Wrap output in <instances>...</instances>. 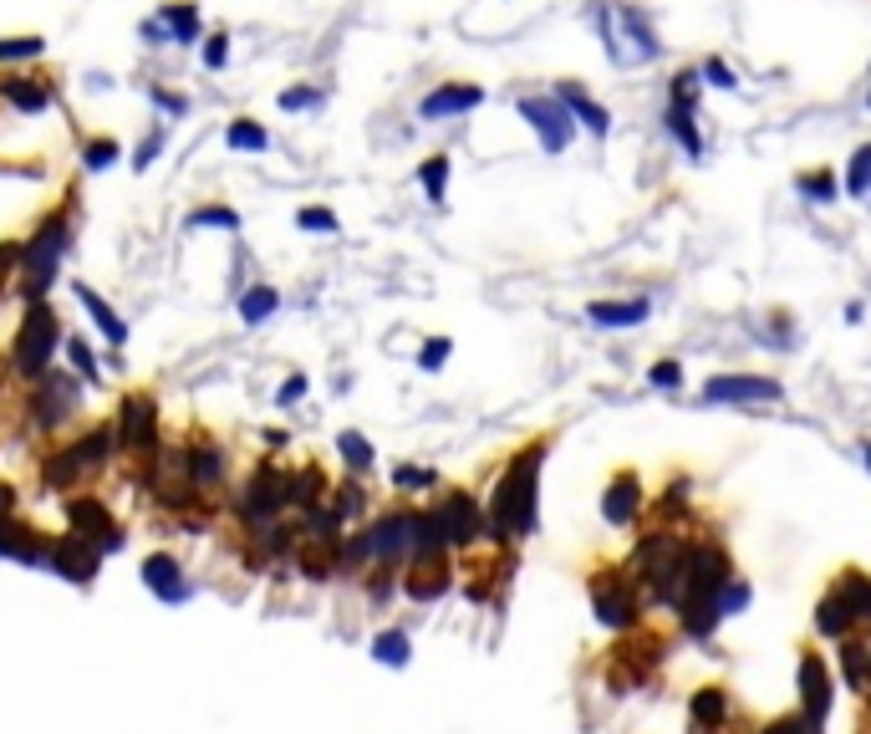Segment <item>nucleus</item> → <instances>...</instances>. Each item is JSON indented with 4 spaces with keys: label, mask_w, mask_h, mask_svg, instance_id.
<instances>
[{
    "label": "nucleus",
    "mask_w": 871,
    "mask_h": 734,
    "mask_svg": "<svg viewBox=\"0 0 871 734\" xmlns=\"http://www.w3.org/2000/svg\"><path fill=\"white\" fill-rule=\"evenodd\" d=\"M541 459H545V444H530L525 455L500 475L495 500H489V525H485L489 535L510 541V535L535 531V469H541Z\"/></svg>",
    "instance_id": "nucleus-1"
},
{
    "label": "nucleus",
    "mask_w": 871,
    "mask_h": 734,
    "mask_svg": "<svg viewBox=\"0 0 871 734\" xmlns=\"http://www.w3.org/2000/svg\"><path fill=\"white\" fill-rule=\"evenodd\" d=\"M56 327H62V321H56V311L41 307V301L26 311V321L15 327V368H21L26 377H41V368L52 362Z\"/></svg>",
    "instance_id": "nucleus-2"
},
{
    "label": "nucleus",
    "mask_w": 871,
    "mask_h": 734,
    "mask_svg": "<svg viewBox=\"0 0 871 734\" xmlns=\"http://www.w3.org/2000/svg\"><path fill=\"white\" fill-rule=\"evenodd\" d=\"M62 255H66V220H46L36 241H31L26 251H21V266L31 270V280H26V296H31V301H41V296H46V286H52V276H56V266H62Z\"/></svg>",
    "instance_id": "nucleus-3"
},
{
    "label": "nucleus",
    "mask_w": 871,
    "mask_h": 734,
    "mask_svg": "<svg viewBox=\"0 0 871 734\" xmlns=\"http://www.w3.org/2000/svg\"><path fill=\"white\" fill-rule=\"evenodd\" d=\"M66 521H72V535H82L87 546H97V551H118L123 546L118 521L107 515V506H103V500H93V494L72 500V506H66Z\"/></svg>",
    "instance_id": "nucleus-4"
},
{
    "label": "nucleus",
    "mask_w": 871,
    "mask_h": 734,
    "mask_svg": "<svg viewBox=\"0 0 871 734\" xmlns=\"http://www.w3.org/2000/svg\"><path fill=\"white\" fill-rule=\"evenodd\" d=\"M520 118L541 134V143L551 148V153H561V148L571 143V134H576V123H571V113L555 97H520Z\"/></svg>",
    "instance_id": "nucleus-5"
},
{
    "label": "nucleus",
    "mask_w": 871,
    "mask_h": 734,
    "mask_svg": "<svg viewBox=\"0 0 871 734\" xmlns=\"http://www.w3.org/2000/svg\"><path fill=\"white\" fill-rule=\"evenodd\" d=\"M46 566H52L56 576H66V582H93V576L103 572V551L87 546L82 535H62V541L46 546Z\"/></svg>",
    "instance_id": "nucleus-6"
},
{
    "label": "nucleus",
    "mask_w": 871,
    "mask_h": 734,
    "mask_svg": "<svg viewBox=\"0 0 871 734\" xmlns=\"http://www.w3.org/2000/svg\"><path fill=\"white\" fill-rule=\"evenodd\" d=\"M779 383L775 377H750V373H724L703 383V403H775Z\"/></svg>",
    "instance_id": "nucleus-7"
},
{
    "label": "nucleus",
    "mask_w": 871,
    "mask_h": 734,
    "mask_svg": "<svg viewBox=\"0 0 871 734\" xmlns=\"http://www.w3.org/2000/svg\"><path fill=\"white\" fill-rule=\"evenodd\" d=\"M362 535H368V556L393 566V561L413 546V515H408V510H387L383 521H372Z\"/></svg>",
    "instance_id": "nucleus-8"
},
{
    "label": "nucleus",
    "mask_w": 871,
    "mask_h": 734,
    "mask_svg": "<svg viewBox=\"0 0 871 734\" xmlns=\"http://www.w3.org/2000/svg\"><path fill=\"white\" fill-rule=\"evenodd\" d=\"M240 506H245V521H265V525H270V515L286 510V475H276V469H255L251 480H245Z\"/></svg>",
    "instance_id": "nucleus-9"
},
{
    "label": "nucleus",
    "mask_w": 871,
    "mask_h": 734,
    "mask_svg": "<svg viewBox=\"0 0 871 734\" xmlns=\"http://www.w3.org/2000/svg\"><path fill=\"white\" fill-rule=\"evenodd\" d=\"M153 428H159V408H153V398L148 393H128L123 398V449H144V455H153Z\"/></svg>",
    "instance_id": "nucleus-10"
},
{
    "label": "nucleus",
    "mask_w": 871,
    "mask_h": 734,
    "mask_svg": "<svg viewBox=\"0 0 871 734\" xmlns=\"http://www.w3.org/2000/svg\"><path fill=\"white\" fill-rule=\"evenodd\" d=\"M434 521H438V531H444V546H469V541L485 531L479 506L469 500V494H449V500L434 510Z\"/></svg>",
    "instance_id": "nucleus-11"
},
{
    "label": "nucleus",
    "mask_w": 871,
    "mask_h": 734,
    "mask_svg": "<svg viewBox=\"0 0 871 734\" xmlns=\"http://www.w3.org/2000/svg\"><path fill=\"white\" fill-rule=\"evenodd\" d=\"M800 694H806V730L820 734L826 709H831V679H826V663L816 653L800 658Z\"/></svg>",
    "instance_id": "nucleus-12"
},
{
    "label": "nucleus",
    "mask_w": 871,
    "mask_h": 734,
    "mask_svg": "<svg viewBox=\"0 0 871 734\" xmlns=\"http://www.w3.org/2000/svg\"><path fill=\"white\" fill-rule=\"evenodd\" d=\"M144 36L153 41V46H169V41H194L199 36V11L189 6V0H179V6H163V11L144 26Z\"/></svg>",
    "instance_id": "nucleus-13"
},
{
    "label": "nucleus",
    "mask_w": 871,
    "mask_h": 734,
    "mask_svg": "<svg viewBox=\"0 0 871 734\" xmlns=\"http://www.w3.org/2000/svg\"><path fill=\"white\" fill-rule=\"evenodd\" d=\"M144 582H148V592L159 602H169V607L189 602V582H184V572H179V561L163 556V551H153V556L144 561Z\"/></svg>",
    "instance_id": "nucleus-14"
},
{
    "label": "nucleus",
    "mask_w": 871,
    "mask_h": 734,
    "mask_svg": "<svg viewBox=\"0 0 871 734\" xmlns=\"http://www.w3.org/2000/svg\"><path fill=\"white\" fill-rule=\"evenodd\" d=\"M485 103V93H479L475 82H449V87H434V93L418 103V118H454V113H469V107Z\"/></svg>",
    "instance_id": "nucleus-15"
},
{
    "label": "nucleus",
    "mask_w": 871,
    "mask_h": 734,
    "mask_svg": "<svg viewBox=\"0 0 871 734\" xmlns=\"http://www.w3.org/2000/svg\"><path fill=\"white\" fill-rule=\"evenodd\" d=\"M555 103L566 107L571 123H581L586 134H596V138H607V134H612V113H607L602 103H592V97L581 93L576 82H561V87H555Z\"/></svg>",
    "instance_id": "nucleus-16"
},
{
    "label": "nucleus",
    "mask_w": 871,
    "mask_h": 734,
    "mask_svg": "<svg viewBox=\"0 0 871 734\" xmlns=\"http://www.w3.org/2000/svg\"><path fill=\"white\" fill-rule=\"evenodd\" d=\"M0 556L21 561V566H41V561H46V541H41L31 525L6 521V515H0Z\"/></svg>",
    "instance_id": "nucleus-17"
},
{
    "label": "nucleus",
    "mask_w": 871,
    "mask_h": 734,
    "mask_svg": "<svg viewBox=\"0 0 871 734\" xmlns=\"http://www.w3.org/2000/svg\"><path fill=\"white\" fill-rule=\"evenodd\" d=\"M637 506H642L637 475H617V480L607 485V494H602V515H607V525H627L637 515Z\"/></svg>",
    "instance_id": "nucleus-18"
},
{
    "label": "nucleus",
    "mask_w": 871,
    "mask_h": 734,
    "mask_svg": "<svg viewBox=\"0 0 871 734\" xmlns=\"http://www.w3.org/2000/svg\"><path fill=\"white\" fill-rule=\"evenodd\" d=\"M647 311H652L647 301H592V307H586V321L617 332V327H637V321H647Z\"/></svg>",
    "instance_id": "nucleus-19"
},
{
    "label": "nucleus",
    "mask_w": 871,
    "mask_h": 734,
    "mask_svg": "<svg viewBox=\"0 0 871 734\" xmlns=\"http://www.w3.org/2000/svg\"><path fill=\"white\" fill-rule=\"evenodd\" d=\"M449 592V566L438 556H423L418 561V572L408 576V597L413 602H434V597H444Z\"/></svg>",
    "instance_id": "nucleus-20"
},
{
    "label": "nucleus",
    "mask_w": 871,
    "mask_h": 734,
    "mask_svg": "<svg viewBox=\"0 0 871 734\" xmlns=\"http://www.w3.org/2000/svg\"><path fill=\"white\" fill-rule=\"evenodd\" d=\"M220 480H225V455L214 444H194L189 449V485L194 490H214Z\"/></svg>",
    "instance_id": "nucleus-21"
},
{
    "label": "nucleus",
    "mask_w": 871,
    "mask_h": 734,
    "mask_svg": "<svg viewBox=\"0 0 871 734\" xmlns=\"http://www.w3.org/2000/svg\"><path fill=\"white\" fill-rule=\"evenodd\" d=\"M77 301H82V307H87V311H93L97 332H103L107 342H113V348H123V342H128V327H123V317H118V311H113V307H107V301L93 291V286H77Z\"/></svg>",
    "instance_id": "nucleus-22"
},
{
    "label": "nucleus",
    "mask_w": 871,
    "mask_h": 734,
    "mask_svg": "<svg viewBox=\"0 0 871 734\" xmlns=\"http://www.w3.org/2000/svg\"><path fill=\"white\" fill-rule=\"evenodd\" d=\"M596 617H602L607 628H633V617H637V602H633V592L596 587Z\"/></svg>",
    "instance_id": "nucleus-23"
},
{
    "label": "nucleus",
    "mask_w": 871,
    "mask_h": 734,
    "mask_svg": "<svg viewBox=\"0 0 871 734\" xmlns=\"http://www.w3.org/2000/svg\"><path fill=\"white\" fill-rule=\"evenodd\" d=\"M836 597L846 602L851 623H867L871 617V587H867V572H861V566H846V582L836 587Z\"/></svg>",
    "instance_id": "nucleus-24"
},
{
    "label": "nucleus",
    "mask_w": 871,
    "mask_h": 734,
    "mask_svg": "<svg viewBox=\"0 0 871 734\" xmlns=\"http://www.w3.org/2000/svg\"><path fill=\"white\" fill-rule=\"evenodd\" d=\"M816 632H820V638H846V632H851V613H846V602L836 597V592H826V597H820Z\"/></svg>",
    "instance_id": "nucleus-25"
},
{
    "label": "nucleus",
    "mask_w": 871,
    "mask_h": 734,
    "mask_svg": "<svg viewBox=\"0 0 871 734\" xmlns=\"http://www.w3.org/2000/svg\"><path fill=\"white\" fill-rule=\"evenodd\" d=\"M107 455H113V428H87V434L72 444V459L82 465V475H87L93 465H103Z\"/></svg>",
    "instance_id": "nucleus-26"
},
{
    "label": "nucleus",
    "mask_w": 871,
    "mask_h": 734,
    "mask_svg": "<svg viewBox=\"0 0 871 734\" xmlns=\"http://www.w3.org/2000/svg\"><path fill=\"white\" fill-rule=\"evenodd\" d=\"M280 307V296H276V286H251V291L240 296V321L245 327H261L270 311Z\"/></svg>",
    "instance_id": "nucleus-27"
},
{
    "label": "nucleus",
    "mask_w": 871,
    "mask_h": 734,
    "mask_svg": "<svg viewBox=\"0 0 871 734\" xmlns=\"http://www.w3.org/2000/svg\"><path fill=\"white\" fill-rule=\"evenodd\" d=\"M225 143L235 148V153H265V148H270V134L251 118H235L230 123V134H225Z\"/></svg>",
    "instance_id": "nucleus-28"
},
{
    "label": "nucleus",
    "mask_w": 871,
    "mask_h": 734,
    "mask_svg": "<svg viewBox=\"0 0 871 734\" xmlns=\"http://www.w3.org/2000/svg\"><path fill=\"white\" fill-rule=\"evenodd\" d=\"M724 714H729V699H724V689H699L693 694V724H709V730H719L724 724Z\"/></svg>",
    "instance_id": "nucleus-29"
},
{
    "label": "nucleus",
    "mask_w": 871,
    "mask_h": 734,
    "mask_svg": "<svg viewBox=\"0 0 871 734\" xmlns=\"http://www.w3.org/2000/svg\"><path fill=\"white\" fill-rule=\"evenodd\" d=\"M408 653H413V642H408V632H378V638H372V658H378V663H387V668H403L408 663Z\"/></svg>",
    "instance_id": "nucleus-30"
},
{
    "label": "nucleus",
    "mask_w": 871,
    "mask_h": 734,
    "mask_svg": "<svg viewBox=\"0 0 871 734\" xmlns=\"http://www.w3.org/2000/svg\"><path fill=\"white\" fill-rule=\"evenodd\" d=\"M662 123H668V134H673L678 143H683L688 153L699 159V153H703V138H699V128H693V107H668V118H662Z\"/></svg>",
    "instance_id": "nucleus-31"
},
{
    "label": "nucleus",
    "mask_w": 871,
    "mask_h": 734,
    "mask_svg": "<svg viewBox=\"0 0 871 734\" xmlns=\"http://www.w3.org/2000/svg\"><path fill=\"white\" fill-rule=\"evenodd\" d=\"M0 97H6V103H15L21 107V113H41V107L52 103V93H46V87H31V82H0Z\"/></svg>",
    "instance_id": "nucleus-32"
},
{
    "label": "nucleus",
    "mask_w": 871,
    "mask_h": 734,
    "mask_svg": "<svg viewBox=\"0 0 871 734\" xmlns=\"http://www.w3.org/2000/svg\"><path fill=\"white\" fill-rule=\"evenodd\" d=\"M337 449H342V459H347L352 469H372V444H368V434L347 428V434H337Z\"/></svg>",
    "instance_id": "nucleus-33"
},
{
    "label": "nucleus",
    "mask_w": 871,
    "mask_h": 734,
    "mask_svg": "<svg viewBox=\"0 0 871 734\" xmlns=\"http://www.w3.org/2000/svg\"><path fill=\"white\" fill-rule=\"evenodd\" d=\"M622 26L637 36V56H658V36H652V26H647V15L633 11V6H622Z\"/></svg>",
    "instance_id": "nucleus-34"
},
{
    "label": "nucleus",
    "mask_w": 871,
    "mask_h": 734,
    "mask_svg": "<svg viewBox=\"0 0 871 734\" xmlns=\"http://www.w3.org/2000/svg\"><path fill=\"white\" fill-rule=\"evenodd\" d=\"M800 194H806L810 204H836V194H841V184H836L831 169H820V174H806L800 179Z\"/></svg>",
    "instance_id": "nucleus-35"
},
{
    "label": "nucleus",
    "mask_w": 871,
    "mask_h": 734,
    "mask_svg": "<svg viewBox=\"0 0 871 734\" xmlns=\"http://www.w3.org/2000/svg\"><path fill=\"white\" fill-rule=\"evenodd\" d=\"M418 179H423V189H428V200L444 204V189H449V159H428L418 169Z\"/></svg>",
    "instance_id": "nucleus-36"
},
{
    "label": "nucleus",
    "mask_w": 871,
    "mask_h": 734,
    "mask_svg": "<svg viewBox=\"0 0 871 734\" xmlns=\"http://www.w3.org/2000/svg\"><path fill=\"white\" fill-rule=\"evenodd\" d=\"M46 41L41 36H0V62H26V56H41Z\"/></svg>",
    "instance_id": "nucleus-37"
},
{
    "label": "nucleus",
    "mask_w": 871,
    "mask_h": 734,
    "mask_svg": "<svg viewBox=\"0 0 871 734\" xmlns=\"http://www.w3.org/2000/svg\"><path fill=\"white\" fill-rule=\"evenodd\" d=\"M362 506H368V494H362V485H342V490H337V500H331V515H337V521H352V515H362Z\"/></svg>",
    "instance_id": "nucleus-38"
},
{
    "label": "nucleus",
    "mask_w": 871,
    "mask_h": 734,
    "mask_svg": "<svg viewBox=\"0 0 871 734\" xmlns=\"http://www.w3.org/2000/svg\"><path fill=\"white\" fill-rule=\"evenodd\" d=\"M841 668H846V683H851V689H867V648H861V642H846L841 648Z\"/></svg>",
    "instance_id": "nucleus-39"
},
{
    "label": "nucleus",
    "mask_w": 871,
    "mask_h": 734,
    "mask_svg": "<svg viewBox=\"0 0 871 734\" xmlns=\"http://www.w3.org/2000/svg\"><path fill=\"white\" fill-rule=\"evenodd\" d=\"M82 475V465L77 459H72V449H62V455L56 459H46V485H52V490H62V485H72Z\"/></svg>",
    "instance_id": "nucleus-40"
},
{
    "label": "nucleus",
    "mask_w": 871,
    "mask_h": 734,
    "mask_svg": "<svg viewBox=\"0 0 871 734\" xmlns=\"http://www.w3.org/2000/svg\"><path fill=\"white\" fill-rule=\"evenodd\" d=\"M867 174H871V148H857V153H851V179H846L851 200H861V194H867Z\"/></svg>",
    "instance_id": "nucleus-41"
},
{
    "label": "nucleus",
    "mask_w": 871,
    "mask_h": 734,
    "mask_svg": "<svg viewBox=\"0 0 871 734\" xmlns=\"http://www.w3.org/2000/svg\"><path fill=\"white\" fill-rule=\"evenodd\" d=\"M449 337H434V342H423V352H418V368L423 373H438V368H444V362H449Z\"/></svg>",
    "instance_id": "nucleus-42"
},
{
    "label": "nucleus",
    "mask_w": 871,
    "mask_h": 734,
    "mask_svg": "<svg viewBox=\"0 0 871 734\" xmlns=\"http://www.w3.org/2000/svg\"><path fill=\"white\" fill-rule=\"evenodd\" d=\"M113 159H118V143H113V138H97V143H87V153H82V163H87V169H113Z\"/></svg>",
    "instance_id": "nucleus-43"
},
{
    "label": "nucleus",
    "mask_w": 871,
    "mask_h": 734,
    "mask_svg": "<svg viewBox=\"0 0 871 734\" xmlns=\"http://www.w3.org/2000/svg\"><path fill=\"white\" fill-rule=\"evenodd\" d=\"M393 485H397V490H428V485H434V469L397 465V469H393Z\"/></svg>",
    "instance_id": "nucleus-44"
},
{
    "label": "nucleus",
    "mask_w": 871,
    "mask_h": 734,
    "mask_svg": "<svg viewBox=\"0 0 871 734\" xmlns=\"http://www.w3.org/2000/svg\"><path fill=\"white\" fill-rule=\"evenodd\" d=\"M296 225L311 230V235H337V214L331 210H301L296 214Z\"/></svg>",
    "instance_id": "nucleus-45"
},
{
    "label": "nucleus",
    "mask_w": 871,
    "mask_h": 734,
    "mask_svg": "<svg viewBox=\"0 0 871 734\" xmlns=\"http://www.w3.org/2000/svg\"><path fill=\"white\" fill-rule=\"evenodd\" d=\"M189 225H194V230H204V225L240 230V214H235V210H194V214H189Z\"/></svg>",
    "instance_id": "nucleus-46"
},
{
    "label": "nucleus",
    "mask_w": 871,
    "mask_h": 734,
    "mask_svg": "<svg viewBox=\"0 0 871 734\" xmlns=\"http://www.w3.org/2000/svg\"><path fill=\"white\" fill-rule=\"evenodd\" d=\"M280 107H286V113H306V107H321V93L317 87H286V93H280Z\"/></svg>",
    "instance_id": "nucleus-47"
},
{
    "label": "nucleus",
    "mask_w": 871,
    "mask_h": 734,
    "mask_svg": "<svg viewBox=\"0 0 871 734\" xmlns=\"http://www.w3.org/2000/svg\"><path fill=\"white\" fill-rule=\"evenodd\" d=\"M66 358H72V368H77L87 383H97V362H93V352H87V342H77V337H72V342H66Z\"/></svg>",
    "instance_id": "nucleus-48"
},
{
    "label": "nucleus",
    "mask_w": 871,
    "mask_h": 734,
    "mask_svg": "<svg viewBox=\"0 0 871 734\" xmlns=\"http://www.w3.org/2000/svg\"><path fill=\"white\" fill-rule=\"evenodd\" d=\"M703 82H709V87H719V93H734V87H740V77H734V72H729L719 56H713V62H703Z\"/></svg>",
    "instance_id": "nucleus-49"
},
{
    "label": "nucleus",
    "mask_w": 871,
    "mask_h": 734,
    "mask_svg": "<svg viewBox=\"0 0 871 734\" xmlns=\"http://www.w3.org/2000/svg\"><path fill=\"white\" fill-rule=\"evenodd\" d=\"M647 383H652V387H678V383H683V368H678V362H668V358H662L658 368L647 373Z\"/></svg>",
    "instance_id": "nucleus-50"
},
{
    "label": "nucleus",
    "mask_w": 871,
    "mask_h": 734,
    "mask_svg": "<svg viewBox=\"0 0 871 734\" xmlns=\"http://www.w3.org/2000/svg\"><path fill=\"white\" fill-rule=\"evenodd\" d=\"M225 62H230V41L225 36H210V41H204V67L220 72Z\"/></svg>",
    "instance_id": "nucleus-51"
},
{
    "label": "nucleus",
    "mask_w": 871,
    "mask_h": 734,
    "mask_svg": "<svg viewBox=\"0 0 871 734\" xmlns=\"http://www.w3.org/2000/svg\"><path fill=\"white\" fill-rule=\"evenodd\" d=\"M159 148H163V134H153L144 148H138V153H132V169H148V163L159 159Z\"/></svg>",
    "instance_id": "nucleus-52"
},
{
    "label": "nucleus",
    "mask_w": 871,
    "mask_h": 734,
    "mask_svg": "<svg viewBox=\"0 0 871 734\" xmlns=\"http://www.w3.org/2000/svg\"><path fill=\"white\" fill-rule=\"evenodd\" d=\"M296 398H306V377L301 373L286 377V383H280V393H276V403H296Z\"/></svg>",
    "instance_id": "nucleus-53"
},
{
    "label": "nucleus",
    "mask_w": 871,
    "mask_h": 734,
    "mask_svg": "<svg viewBox=\"0 0 871 734\" xmlns=\"http://www.w3.org/2000/svg\"><path fill=\"white\" fill-rule=\"evenodd\" d=\"M153 103H159V107H169V113H189V103H184V97L159 93V87H153Z\"/></svg>",
    "instance_id": "nucleus-54"
},
{
    "label": "nucleus",
    "mask_w": 871,
    "mask_h": 734,
    "mask_svg": "<svg viewBox=\"0 0 871 734\" xmlns=\"http://www.w3.org/2000/svg\"><path fill=\"white\" fill-rule=\"evenodd\" d=\"M765 734H810V730H806V724H800V720H775Z\"/></svg>",
    "instance_id": "nucleus-55"
},
{
    "label": "nucleus",
    "mask_w": 871,
    "mask_h": 734,
    "mask_svg": "<svg viewBox=\"0 0 871 734\" xmlns=\"http://www.w3.org/2000/svg\"><path fill=\"white\" fill-rule=\"evenodd\" d=\"M11 510H15V485L0 480V515H11Z\"/></svg>",
    "instance_id": "nucleus-56"
}]
</instances>
